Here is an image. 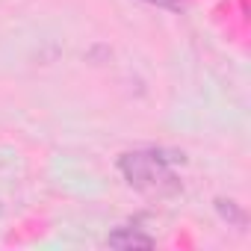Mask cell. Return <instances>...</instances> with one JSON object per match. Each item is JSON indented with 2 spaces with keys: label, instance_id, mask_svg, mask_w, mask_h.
I'll return each mask as SVG.
<instances>
[{
  "label": "cell",
  "instance_id": "1",
  "mask_svg": "<svg viewBox=\"0 0 251 251\" xmlns=\"http://www.w3.org/2000/svg\"><path fill=\"white\" fill-rule=\"evenodd\" d=\"M118 172L133 189H139L145 195H175L180 189V180L172 172V160L163 151H154V148L121 154L118 157Z\"/></svg>",
  "mask_w": 251,
  "mask_h": 251
},
{
  "label": "cell",
  "instance_id": "4",
  "mask_svg": "<svg viewBox=\"0 0 251 251\" xmlns=\"http://www.w3.org/2000/svg\"><path fill=\"white\" fill-rule=\"evenodd\" d=\"M139 3H148V6H157V9H169V12H180L186 6V0H139Z\"/></svg>",
  "mask_w": 251,
  "mask_h": 251
},
{
  "label": "cell",
  "instance_id": "3",
  "mask_svg": "<svg viewBox=\"0 0 251 251\" xmlns=\"http://www.w3.org/2000/svg\"><path fill=\"white\" fill-rule=\"evenodd\" d=\"M216 213L227 222V225H233V227H245V210L233 201V198H216Z\"/></svg>",
  "mask_w": 251,
  "mask_h": 251
},
{
  "label": "cell",
  "instance_id": "2",
  "mask_svg": "<svg viewBox=\"0 0 251 251\" xmlns=\"http://www.w3.org/2000/svg\"><path fill=\"white\" fill-rule=\"evenodd\" d=\"M106 245L109 248H124V251L127 248H154L157 239L142 233V230H136V227H118V230H112L106 236Z\"/></svg>",
  "mask_w": 251,
  "mask_h": 251
}]
</instances>
